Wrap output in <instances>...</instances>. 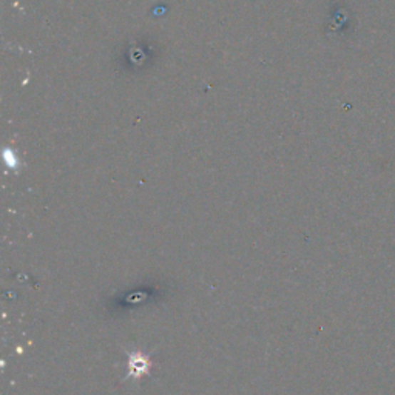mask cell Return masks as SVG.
I'll return each instance as SVG.
<instances>
[{
    "label": "cell",
    "mask_w": 395,
    "mask_h": 395,
    "mask_svg": "<svg viewBox=\"0 0 395 395\" xmlns=\"http://www.w3.org/2000/svg\"><path fill=\"white\" fill-rule=\"evenodd\" d=\"M130 368H131V371H133V374L139 375L140 372H143V369H147V361H144L139 355H136V356H133V359H131Z\"/></svg>",
    "instance_id": "6da1fadb"
}]
</instances>
